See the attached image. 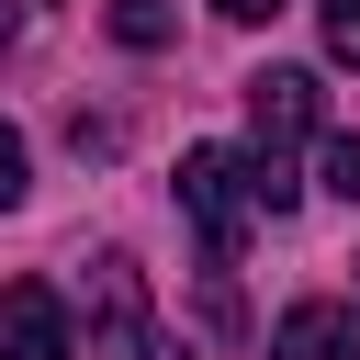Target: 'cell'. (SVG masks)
I'll use <instances>...</instances> for the list:
<instances>
[{"label":"cell","mask_w":360,"mask_h":360,"mask_svg":"<svg viewBox=\"0 0 360 360\" xmlns=\"http://www.w3.org/2000/svg\"><path fill=\"white\" fill-rule=\"evenodd\" d=\"M292 169H259L248 146H191L180 158V214H191V236H202V304H214V326H236V248H248V225H281L292 214Z\"/></svg>","instance_id":"cell-1"},{"label":"cell","mask_w":360,"mask_h":360,"mask_svg":"<svg viewBox=\"0 0 360 360\" xmlns=\"http://www.w3.org/2000/svg\"><path fill=\"white\" fill-rule=\"evenodd\" d=\"M90 360H191L180 338H158V315H146V270H135L124 248L90 259Z\"/></svg>","instance_id":"cell-2"},{"label":"cell","mask_w":360,"mask_h":360,"mask_svg":"<svg viewBox=\"0 0 360 360\" xmlns=\"http://www.w3.org/2000/svg\"><path fill=\"white\" fill-rule=\"evenodd\" d=\"M315 124H326L315 68H259V79H248V158H259V169H281Z\"/></svg>","instance_id":"cell-3"},{"label":"cell","mask_w":360,"mask_h":360,"mask_svg":"<svg viewBox=\"0 0 360 360\" xmlns=\"http://www.w3.org/2000/svg\"><path fill=\"white\" fill-rule=\"evenodd\" d=\"M0 360H79L56 281H11V292H0Z\"/></svg>","instance_id":"cell-4"},{"label":"cell","mask_w":360,"mask_h":360,"mask_svg":"<svg viewBox=\"0 0 360 360\" xmlns=\"http://www.w3.org/2000/svg\"><path fill=\"white\" fill-rule=\"evenodd\" d=\"M270 360H360V304H292L270 326Z\"/></svg>","instance_id":"cell-5"},{"label":"cell","mask_w":360,"mask_h":360,"mask_svg":"<svg viewBox=\"0 0 360 360\" xmlns=\"http://www.w3.org/2000/svg\"><path fill=\"white\" fill-rule=\"evenodd\" d=\"M112 34L124 45H169L180 34V0H112Z\"/></svg>","instance_id":"cell-6"},{"label":"cell","mask_w":360,"mask_h":360,"mask_svg":"<svg viewBox=\"0 0 360 360\" xmlns=\"http://www.w3.org/2000/svg\"><path fill=\"white\" fill-rule=\"evenodd\" d=\"M326 191L360 202V135H326Z\"/></svg>","instance_id":"cell-7"},{"label":"cell","mask_w":360,"mask_h":360,"mask_svg":"<svg viewBox=\"0 0 360 360\" xmlns=\"http://www.w3.org/2000/svg\"><path fill=\"white\" fill-rule=\"evenodd\" d=\"M326 56L360 68V0H326Z\"/></svg>","instance_id":"cell-8"},{"label":"cell","mask_w":360,"mask_h":360,"mask_svg":"<svg viewBox=\"0 0 360 360\" xmlns=\"http://www.w3.org/2000/svg\"><path fill=\"white\" fill-rule=\"evenodd\" d=\"M11 202H22V135L0 124V214H11Z\"/></svg>","instance_id":"cell-9"},{"label":"cell","mask_w":360,"mask_h":360,"mask_svg":"<svg viewBox=\"0 0 360 360\" xmlns=\"http://www.w3.org/2000/svg\"><path fill=\"white\" fill-rule=\"evenodd\" d=\"M214 11H225V22H270L281 0H214Z\"/></svg>","instance_id":"cell-10"},{"label":"cell","mask_w":360,"mask_h":360,"mask_svg":"<svg viewBox=\"0 0 360 360\" xmlns=\"http://www.w3.org/2000/svg\"><path fill=\"white\" fill-rule=\"evenodd\" d=\"M0 45H11V0H0Z\"/></svg>","instance_id":"cell-11"},{"label":"cell","mask_w":360,"mask_h":360,"mask_svg":"<svg viewBox=\"0 0 360 360\" xmlns=\"http://www.w3.org/2000/svg\"><path fill=\"white\" fill-rule=\"evenodd\" d=\"M349 270H360V259H349Z\"/></svg>","instance_id":"cell-12"}]
</instances>
